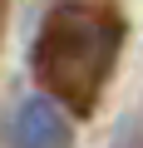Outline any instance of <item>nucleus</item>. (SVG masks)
<instances>
[{
  "label": "nucleus",
  "mask_w": 143,
  "mask_h": 148,
  "mask_svg": "<svg viewBox=\"0 0 143 148\" xmlns=\"http://www.w3.org/2000/svg\"><path fill=\"white\" fill-rule=\"evenodd\" d=\"M118 45H123V25H118L114 10H104V5H59L40 25L30 64H35L40 89L59 109L89 114L99 104V89L109 84L114 64H118Z\"/></svg>",
  "instance_id": "nucleus-1"
},
{
  "label": "nucleus",
  "mask_w": 143,
  "mask_h": 148,
  "mask_svg": "<svg viewBox=\"0 0 143 148\" xmlns=\"http://www.w3.org/2000/svg\"><path fill=\"white\" fill-rule=\"evenodd\" d=\"M10 148H69V114L49 94H25L10 109Z\"/></svg>",
  "instance_id": "nucleus-2"
}]
</instances>
